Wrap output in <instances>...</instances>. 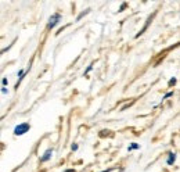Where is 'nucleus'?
<instances>
[{
    "instance_id": "1",
    "label": "nucleus",
    "mask_w": 180,
    "mask_h": 172,
    "mask_svg": "<svg viewBox=\"0 0 180 172\" xmlns=\"http://www.w3.org/2000/svg\"><path fill=\"white\" fill-rule=\"evenodd\" d=\"M29 129H31L29 122H21V124H18L14 128V135L15 136H22V135L27 133V132H29Z\"/></svg>"
},
{
    "instance_id": "2",
    "label": "nucleus",
    "mask_w": 180,
    "mask_h": 172,
    "mask_svg": "<svg viewBox=\"0 0 180 172\" xmlns=\"http://www.w3.org/2000/svg\"><path fill=\"white\" fill-rule=\"evenodd\" d=\"M61 18H62V17H61L60 13H54V14L49 18V22H47V29H53L61 21Z\"/></svg>"
},
{
    "instance_id": "3",
    "label": "nucleus",
    "mask_w": 180,
    "mask_h": 172,
    "mask_svg": "<svg viewBox=\"0 0 180 172\" xmlns=\"http://www.w3.org/2000/svg\"><path fill=\"white\" fill-rule=\"evenodd\" d=\"M51 157H53V149H47V150L44 151V154L40 157V163H47Z\"/></svg>"
},
{
    "instance_id": "4",
    "label": "nucleus",
    "mask_w": 180,
    "mask_h": 172,
    "mask_svg": "<svg viewBox=\"0 0 180 172\" xmlns=\"http://www.w3.org/2000/svg\"><path fill=\"white\" fill-rule=\"evenodd\" d=\"M152 17H154V14H152V15H150V17H148V18H147V21H146V24H144V27H143V29H141V31L139 32V34H136V38H140V36H141V35H143V34H144V32H146V31H147V28H148L150 22H151V21H152Z\"/></svg>"
},
{
    "instance_id": "5",
    "label": "nucleus",
    "mask_w": 180,
    "mask_h": 172,
    "mask_svg": "<svg viewBox=\"0 0 180 172\" xmlns=\"http://www.w3.org/2000/svg\"><path fill=\"white\" fill-rule=\"evenodd\" d=\"M176 161V153H173V151H170L168 153V160H166V164L168 165H173Z\"/></svg>"
},
{
    "instance_id": "6",
    "label": "nucleus",
    "mask_w": 180,
    "mask_h": 172,
    "mask_svg": "<svg viewBox=\"0 0 180 172\" xmlns=\"http://www.w3.org/2000/svg\"><path fill=\"white\" fill-rule=\"evenodd\" d=\"M89 13H90V8H88V10H85V11H82V13H80V14L78 15V17H76V21H80V19H82L83 17H85V15H86V14H89Z\"/></svg>"
},
{
    "instance_id": "7",
    "label": "nucleus",
    "mask_w": 180,
    "mask_h": 172,
    "mask_svg": "<svg viewBox=\"0 0 180 172\" xmlns=\"http://www.w3.org/2000/svg\"><path fill=\"white\" fill-rule=\"evenodd\" d=\"M140 146L137 144V143H132L129 147H128V151H132V150H137V149H139Z\"/></svg>"
},
{
    "instance_id": "8",
    "label": "nucleus",
    "mask_w": 180,
    "mask_h": 172,
    "mask_svg": "<svg viewBox=\"0 0 180 172\" xmlns=\"http://www.w3.org/2000/svg\"><path fill=\"white\" fill-rule=\"evenodd\" d=\"M176 82H178V81H176V78H175V76H173V78H170V79H169V82H168V86H169V87L175 86V85H176Z\"/></svg>"
},
{
    "instance_id": "9",
    "label": "nucleus",
    "mask_w": 180,
    "mask_h": 172,
    "mask_svg": "<svg viewBox=\"0 0 180 172\" xmlns=\"http://www.w3.org/2000/svg\"><path fill=\"white\" fill-rule=\"evenodd\" d=\"M173 96V92H168V93H165V96L162 97V100H166V99H169V97H172Z\"/></svg>"
},
{
    "instance_id": "10",
    "label": "nucleus",
    "mask_w": 180,
    "mask_h": 172,
    "mask_svg": "<svg viewBox=\"0 0 180 172\" xmlns=\"http://www.w3.org/2000/svg\"><path fill=\"white\" fill-rule=\"evenodd\" d=\"M92 70H93V64H90V65H89L88 68H86V71H85V76L88 75V74H89V72H90V71H92Z\"/></svg>"
},
{
    "instance_id": "11",
    "label": "nucleus",
    "mask_w": 180,
    "mask_h": 172,
    "mask_svg": "<svg viewBox=\"0 0 180 172\" xmlns=\"http://www.w3.org/2000/svg\"><path fill=\"white\" fill-rule=\"evenodd\" d=\"M78 147H79L78 144H76V143H73L72 146H71V150H72V151H76V150H78Z\"/></svg>"
},
{
    "instance_id": "12",
    "label": "nucleus",
    "mask_w": 180,
    "mask_h": 172,
    "mask_svg": "<svg viewBox=\"0 0 180 172\" xmlns=\"http://www.w3.org/2000/svg\"><path fill=\"white\" fill-rule=\"evenodd\" d=\"M8 83V81H7V78H2V85L3 86H6Z\"/></svg>"
},
{
    "instance_id": "13",
    "label": "nucleus",
    "mask_w": 180,
    "mask_h": 172,
    "mask_svg": "<svg viewBox=\"0 0 180 172\" xmlns=\"http://www.w3.org/2000/svg\"><path fill=\"white\" fill-rule=\"evenodd\" d=\"M125 7H126V3H122L121 8H119V10H118V11H123V10H125Z\"/></svg>"
},
{
    "instance_id": "14",
    "label": "nucleus",
    "mask_w": 180,
    "mask_h": 172,
    "mask_svg": "<svg viewBox=\"0 0 180 172\" xmlns=\"http://www.w3.org/2000/svg\"><path fill=\"white\" fill-rule=\"evenodd\" d=\"M2 93H3V95H6V93H8V90L6 89V87H2Z\"/></svg>"
},
{
    "instance_id": "15",
    "label": "nucleus",
    "mask_w": 180,
    "mask_h": 172,
    "mask_svg": "<svg viewBox=\"0 0 180 172\" xmlns=\"http://www.w3.org/2000/svg\"><path fill=\"white\" fill-rule=\"evenodd\" d=\"M64 172H75V169H65Z\"/></svg>"
}]
</instances>
